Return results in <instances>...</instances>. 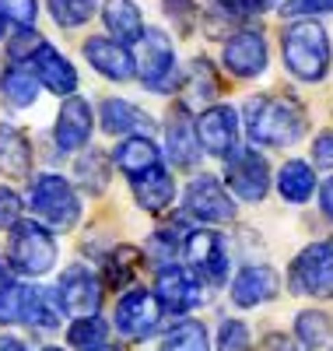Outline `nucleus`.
I'll list each match as a JSON object with an SVG mask.
<instances>
[{
	"instance_id": "1",
	"label": "nucleus",
	"mask_w": 333,
	"mask_h": 351,
	"mask_svg": "<svg viewBox=\"0 0 333 351\" xmlns=\"http://www.w3.org/2000/svg\"><path fill=\"white\" fill-rule=\"evenodd\" d=\"M246 116V134L253 144L267 148H288L301 134H306V112L291 99H274V95H253L242 109Z\"/></svg>"
},
{
	"instance_id": "2",
	"label": "nucleus",
	"mask_w": 333,
	"mask_h": 351,
	"mask_svg": "<svg viewBox=\"0 0 333 351\" xmlns=\"http://www.w3.org/2000/svg\"><path fill=\"white\" fill-rule=\"evenodd\" d=\"M281 53H284V67L298 81H323L330 71V39L326 28L319 21H295L284 28L281 36Z\"/></svg>"
},
{
	"instance_id": "3",
	"label": "nucleus",
	"mask_w": 333,
	"mask_h": 351,
	"mask_svg": "<svg viewBox=\"0 0 333 351\" xmlns=\"http://www.w3.org/2000/svg\"><path fill=\"white\" fill-rule=\"evenodd\" d=\"M28 208L36 211V221L49 232H71L81 221V197L71 180L56 172H39L28 186Z\"/></svg>"
},
{
	"instance_id": "4",
	"label": "nucleus",
	"mask_w": 333,
	"mask_h": 351,
	"mask_svg": "<svg viewBox=\"0 0 333 351\" xmlns=\"http://www.w3.org/2000/svg\"><path fill=\"white\" fill-rule=\"evenodd\" d=\"M60 246L53 239V232L39 225L36 218H21L11 228V243H8V263L11 271L21 278H42L56 267Z\"/></svg>"
},
{
	"instance_id": "5",
	"label": "nucleus",
	"mask_w": 333,
	"mask_h": 351,
	"mask_svg": "<svg viewBox=\"0 0 333 351\" xmlns=\"http://www.w3.org/2000/svg\"><path fill=\"white\" fill-rule=\"evenodd\" d=\"M134 74L151 88V92H172L175 84V49L162 28H144L137 39V60Z\"/></svg>"
},
{
	"instance_id": "6",
	"label": "nucleus",
	"mask_w": 333,
	"mask_h": 351,
	"mask_svg": "<svg viewBox=\"0 0 333 351\" xmlns=\"http://www.w3.org/2000/svg\"><path fill=\"white\" fill-rule=\"evenodd\" d=\"M288 288L295 295L333 299V243H312L301 250L291 263Z\"/></svg>"
},
{
	"instance_id": "7",
	"label": "nucleus",
	"mask_w": 333,
	"mask_h": 351,
	"mask_svg": "<svg viewBox=\"0 0 333 351\" xmlns=\"http://www.w3.org/2000/svg\"><path fill=\"white\" fill-rule=\"evenodd\" d=\"M183 253L190 271L197 274V281L204 285H225L228 281V246L225 236L214 228H197L183 236Z\"/></svg>"
},
{
	"instance_id": "8",
	"label": "nucleus",
	"mask_w": 333,
	"mask_h": 351,
	"mask_svg": "<svg viewBox=\"0 0 333 351\" xmlns=\"http://www.w3.org/2000/svg\"><path fill=\"white\" fill-rule=\"evenodd\" d=\"M56 302L67 316L74 319H84V316H95L99 306H102V281L95 278L92 267H84V263H74L60 274L56 281Z\"/></svg>"
},
{
	"instance_id": "9",
	"label": "nucleus",
	"mask_w": 333,
	"mask_h": 351,
	"mask_svg": "<svg viewBox=\"0 0 333 351\" xmlns=\"http://www.w3.org/2000/svg\"><path fill=\"white\" fill-rule=\"evenodd\" d=\"M162 324V306L155 299V291L147 288H130L123 299L116 302V330L127 341H144L158 330Z\"/></svg>"
},
{
	"instance_id": "10",
	"label": "nucleus",
	"mask_w": 333,
	"mask_h": 351,
	"mask_svg": "<svg viewBox=\"0 0 333 351\" xmlns=\"http://www.w3.org/2000/svg\"><path fill=\"white\" fill-rule=\"evenodd\" d=\"M193 134H197V144L214 155V158H232L238 148V112L232 106H210L200 112V120L193 123Z\"/></svg>"
},
{
	"instance_id": "11",
	"label": "nucleus",
	"mask_w": 333,
	"mask_h": 351,
	"mask_svg": "<svg viewBox=\"0 0 333 351\" xmlns=\"http://www.w3.org/2000/svg\"><path fill=\"white\" fill-rule=\"evenodd\" d=\"M186 215L207 225H221L235 218V200L228 197V190L221 186V180L200 172L197 180L186 186Z\"/></svg>"
},
{
	"instance_id": "12",
	"label": "nucleus",
	"mask_w": 333,
	"mask_h": 351,
	"mask_svg": "<svg viewBox=\"0 0 333 351\" xmlns=\"http://www.w3.org/2000/svg\"><path fill=\"white\" fill-rule=\"evenodd\" d=\"M155 299L158 306H165L169 313H190L204 302V285L197 281V274L190 267H179V263H169V267L158 271L155 281Z\"/></svg>"
},
{
	"instance_id": "13",
	"label": "nucleus",
	"mask_w": 333,
	"mask_h": 351,
	"mask_svg": "<svg viewBox=\"0 0 333 351\" xmlns=\"http://www.w3.org/2000/svg\"><path fill=\"white\" fill-rule=\"evenodd\" d=\"M225 180L228 186L235 190V197L242 200H263L267 190H270V169H267V158L256 155V152H235L232 158H225Z\"/></svg>"
},
{
	"instance_id": "14",
	"label": "nucleus",
	"mask_w": 333,
	"mask_h": 351,
	"mask_svg": "<svg viewBox=\"0 0 333 351\" xmlns=\"http://www.w3.org/2000/svg\"><path fill=\"white\" fill-rule=\"evenodd\" d=\"M92 130H95V112H92V106H88V99H77V95L64 99V106H60V112H56V127H53L56 148L64 155H74L88 144Z\"/></svg>"
},
{
	"instance_id": "15",
	"label": "nucleus",
	"mask_w": 333,
	"mask_h": 351,
	"mask_svg": "<svg viewBox=\"0 0 333 351\" xmlns=\"http://www.w3.org/2000/svg\"><path fill=\"white\" fill-rule=\"evenodd\" d=\"M225 67L235 77H260L267 71V39H263V32L242 28V32L228 36V43H225Z\"/></svg>"
},
{
	"instance_id": "16",
	"label": "nucleus",
	"mask_w": 333,
	"mask_h": 351,
	"mask_svg": "<svg viewBox=\"0 0 333 351\" xmlns=\"http://www.w3.org/2000/svg\"><path fill=\"white\" fill-rule=\"evenodd\" d=\"M281 291V274L267 263H249L232 281V302L242 309H253L260 302H270Z\"/></svg>"
},
{
	"instance_id": "17",
	"label": "nucleus",
	"mask_w": 333,
	"mask_h": 351,
	"mask_svg": "<svg viewBox=\"0 0 333 351\" xmlns=\"http://www.w3.org/2000/svg\"><path fill=\"white\" fill-rule=\"evenodd\" d=\"M28 71L39 84H46L53 95H74L77 92V71L56 46L42 43V49L28 60Z\"/></svg>"
},
{
	"instance_id": "18",
	"label": "nucleus",
	"mask_w": 333,
	"mask_h": 351,
	"mask_svg": "<svg viewBox=\"0 0 333 351\" xmlns=\"http://www.w3.org/2000/svg\"><path fill=\"white\" fill-rule=\"evenodd\" d=\"M165 152H169V162L175 169H193L200 162V144H197V134H193V120L183 106L169 109V116H165Z\"/></svg>"
},
{
	"instance_id": "19",
	"label": "nucleus",
	"mask_w": 333,
	"mask_h": 351,
	"mask_svg": "<svg viewBox=\"0 0 333 351\" xmlns=\"http://www.w3.org/2000/svg\"><path fill=\"white\" fill-rule=\"evenodd\" d=\"M99 123L112 137H151L155 134V120L127 99H106L99 106Z\"/></svg>"
},
{
	"instance_id": "20",
	"label": "nucleus",
	"mask_w": 333,
	"mask_h": 351,
	"mask_svg": "<svg viewBox=\"0 0 333 351\" xmlns=\"http://www.w3.org/2000/svg\"><path fill=\"white\" fill-rule=\"evenodd\" d=\"M84 60L109 81H130L134 77V53L106 36H92L84 43Z\"/></svg>"
},
{
	"instance_id": "21",
	"label": "nucleus",
	"mask_w": 333,
	"mask_h": 351,
	"mask_svg": "<svg viewBox=\"0 0 333 351\" xmlns=\"http://www.w3.org/2000/svg\"><path fill=\"white\" fill-rule=\"evenodd\" d=\"M60 319H64V309H60L53 288H39V285H25L21 288L18 324H28L36 330H56Z\"/></svg>"
},
{
	"instance_id": "22",
	"label": "nucleus",
	"mask_w": 333,
	"mask_h": 351,
	"mask_svg": "<svg viewBox=\"0 0 333 351\" xmlns=\"http://www.w3.org/2000/svg\"><path fill=\"white\" fill-rule=\"evenodd\" d=\"M221 92V81L214 74V67H210V60H193L183 77H179V106H183L186 112L197 109V106H207V102H214Z\"/></svg>"
},
{
	"instance_id": "23",
	"label": "nucleus",
	"mask_w": 333,
	"mask_h": 351,
	"mask_svg": "<svg viewBox=\"0 0 333 351\" xmlns=\"http://www.w3.org/2000/svg\"><path fill=\"white\" fill-rule=\"evenodd\" d=\"M134 197L144 211L151 215H162L172 208V200H175V183H172V172L155 165V169H147L144 176H137L134 180Z\"/></svg>"
},
{
	"instance_id": "24",
	"label": "nucleus",
	"mask_w": 333,
	"mask_h": 351,
	"mask_svg": "<svg viewBox=\"0 0 333 351\" xmlns=\"http://www.w3.org/2000/svg\"><path fill=\"white\" fill-rule=\"evenodd\" d=\"M102 21L109 28L112 43L127 46V43H137L144 36V18H140V8L134 0H106L102 4Z\"/></svg>"
},
{
	"instance_id": "25",
	"label": "nucleus",
	"mask_w": 333,
	"mask_h": 351,
	"mask_svg": "<svg viewBox=\"0 0 333 351\" xmlns=\"http://www.w3.org/2000/svg\"><path fill=\"white\" fill-rule=\"evenodd\" d=\"M0 172L11 180H25L32 172V144L11 123H0Z\"/></svg>"
},
{
	"instance_id": "26",
	"label": "nucleus",
	"mask_w": 333,
	"mask_h": 351,
	"mask_svg": "<svg viewBox=\"0 0 333 351\" xmlns=\"http://www.w3.org/2000/svg\"><path fill=\"white\" fill-rule=\"evenodd\" d=\"M112 162L123 169L130 180H137V176H144L147 169L162 165V155H158V144L151 137H123L116 155H112Z\"/></svg>"
},
{
	"instance_id": "27",
	"label": "nucleus",
	"mask_w": 333,
	"mask_h": 351,
	"mask_svg": "<svg viewBox=\"0 0 333 351\" xmlns=\"http://www.w3.org/2000/svg\"><path fill=\"white\" fill-rule=\"evenodd\" d=\"M316 190V172L309 162H301V158H291L281 165L278 172V193L291 204H306Z\"/></svg>"
},
{
	"instance_id": "28",
	"label": "nucleus",
	"mask_w": 333,
	"mask_h": 351,
	"mask_svg": "<svg viewBox=\"0 0 333 351\" xmlns=\"http://www.w3.org/2000/svg\"><path fill=\"white\" fill-rule=\"evenodd\" d=\"M0 95L8 99L11 109H28L39 99V81L25 67H8L4 74H0Z\"/></svg>"
},
{
	"instance_id": "29",
	"label": "nucleus",
	"mask_w": 333,
	"mask_h": 351,
	"mask_svg": "<svg viewBox=\"0 0 333 351\" xmlns=\"http://www.w3.org/2000/svg\"><path fill=\"white\" fill-rule=\"evenodd\" d=\"M295 334H298V348L319 351L333 337V319L326 313H319V309H306V313H298V319H295Z\"/></svg>"
},
{
	"instance_id": "30",
	"label": "nucleus",
	"mask_w": 333,
	"mask_h": 351,
	"mask_svg": "<svg viewBox=\"0 0 333 351\" xmlns=\"http://www.w3.org/2000/svg\"><path fill=\"white\" fill-rule=\"evenodd\" d=\"M67 341L77 351H102V348H109V324H106L102 316L74 319L71 330H67Z\"/></svg>"
},
{
	"instance_id": "31",
	"label": "nucleus",
	"mask_w": 333,
	"mask_h": 351,
	"mask_svg": "<svg viewBox=\"0 0 333 351\" xmlns=\"http://www.w3.org/2000/svg\"><path fill=\"white\" fill-rule=\"evenodd\" d=\"M74 176H77V183H81L88 193H102V190L109 186V158H106V152L88 148V152L77 158Z\"/></svg>"
},
{
	"instance_id": "32",
	"label": "nucleus",
	"mask_w": 333,
	"mask_h": 351,
	"mask_svg": "<svg viewBox=\"0 0 333 351\" xmlns=\"http://www.w3.org/2000/svg\"><path fill=\"white\" fill-rule=\"evenodd\" d=\"M140 250H134V246H116L109 256H106V285H112V288H123V285H130L134 281V274H137V267H140Z\"/></svg>"
},
{
	"instance_id": "33",
	"label": "nucleus",
	"mask_w": 333,
	"mask_h": 351,
	"mask_svg": "<svg viewBox=\"0 0 333 351\" xmlns=\"http://www.w3.org/2000/svg\"><path fill=\"white\" fill-rule=\"evenodd\" d=\"M162 351H210V341H207L204 324H197V319H183V324H175L165 334Z\"/></svg>"
},
{
	"instance_id": "34",
	"label": "nucleus",
	"mask_w": 333,
	"mask_h": 351,
	"mask_svg": "<svg viewBox=\"0 0 333 351\" xmlns=\"http://www.w3.org/2000/svg\"><path fill=\"white\" fill-rule=\"evenodd\" d=\"M21 281L11 271L8 260H0V327L18 324V309H21Z\"/></svg>"
},
{
	"instance_id": "35",
	"label": "nucleus",
	"mask_w": 333,
	"mask_h": 351,
	"mask_svg": "<svg viewBox=\"0 0 333 351\" xmlns=\"http://www.w3.org/2000/svg\"><path fill=\"white\" fill-rule=\"evenodd\" d=\"M46 8L60 28H81L84 21H92L95 0H46Z\"/></svg>"
},
{
	"instance_id": "36",
	"label": "nucleus",
	"mask_w": 333,
	"mask_h": 351,
	"mask_svg": "<svg viewBox=\"0 0 333 351\" xmlns=\"http://www.w3.org/2000/svg\"><path fill=\"white\" fill-rule=\"evenodd\" d=\"M179 236H183V228L172 225V228H158L155 236H151V246H147V256L158 263V267H169V263H175V253H179Z\"/></svg>"
},
{
	"instance_id": "37",
	"label": "nucleus",
	"mask_w": 333,
	"mask_h": 351,
	"mask_svg": "<svg viewBox=\"0 0 333 351\" xmlns=\"http://www.w3.org/2000/svg\"><path fill=\"white\" fill-rule=\"evenodd\" d=\"M42 36L36 32V28H18V32L11 36V43H8V56H11V64L14 67H21V64H28L32 56L42 49Z\"/></svg>"
},
{
	"instance_id": "38",
	"label": "nucleus",
	"mask_w": 333,
	"mask_h": 351,
	"mask_svg": "<svg viewBox=\"0 0 333 351\" xmlns=\"http://www.w3.org/2000/svg\"><path fill=\"white\" fill-rule=\"evenodd\" d=\"M162 8H165V14L175 25L179 36H190L197 28V21H200V4L197 0H162Z\"/></svg>"
},
{
	"instance_id": "39",
	"label": "nucleus",
	"mask_w": 333,
	"mask_h": 351,
	"mask_svg": "<svg viewBox=\"0 0 333 351\" xmlns=\"http://www.w3.org/2000/svg\"><path fill=\"white\" fill-rule=\"evenodd\" d=\"M249 348H253L249 327L242 319H225L218 330V351H249Z\"/></svg>"
},
{
	"instance_id": "40",
	"label": "nucleus",
	"mask_w": 333,
	"mask_h": 351,
	"mask_svg": "<svg viewBox=\"0 0 333 351\" xmlns=\"http://www.w3.org/2000/svg\"><path fill=\"white\" fill-rule=\"evenodd\" d=\"M0 14L8 21H14L18 28H36L39 0H0Z\"/></svg>"
},
{
	"instance_id": "41",
	"label": "nucleus",
	"mask_w": 333,
	"mask_h": 351,
	"mask_svg": "<svg viewBox=\"0 0 333 351\" xmlns=\"http://www.w3.org/2000/svg\"><path fill=\"white\" fill-rule=\"evenodd\" d=\"M242 18H246V11L238 8V0H207V28H210V32L218 28V21L235 25Z\"/></svg>"
},
{
	"instance_id": "42",
	"label": "nucleus",
	"mask_w": 333,
	"mask_h": 351,
	"mask_svg": "<svg viewBox=\"0 0 333 351\" xmlns=\"http://www.w3.org/2000/svg\"><path fill=\"white\" fill-rule=\"evenodd\" d=\"M21 211H25V204H21L18 190L0 186V228H8V232H11V228L21 221Z\"/></svg>"
},
{
	"instance_id": "43",
	"label": "nucleus",
	"mask_w": 333,
	"mask_h": 351,
	"mask_svg": "<svg viewBox=\"0 0 333 351\" xmlns=\"http://www.w3.org/2000/svg\"><path fill=\"white\" fill-rule=\"evenodd\" d=\"M281 14L288 18H301V14H333V0H288L281 8Z\"/></svg>"
},
{
	"instance_id": "44",
	"label": "nucleus",
	"mask_w": 333,
	"mask_h": 351,
	"mask_svg": "<svg viewBox=\"0 0 333 351\" xmlns=\"http://www.w3.org/2000/svg\"><path fill=\"white\" fill-rule=\"evenodd\" d=\"M312 165L333 169V130H326V134L316 137V144H312Z\"/></svg>"
},
{
	"instance_id": "45",
	"label": "nucleus",
	"mask_w": 333,
	"mask_h": 351,
	"mask_svg": "<svg viewBox=\"0 0 333 351\" xmlns=\"http://www.w3.org/2000/svg\"><path fill=\"white\" fill-rule=\"evenodd\" d=\"M260 351H301V348H298V341L288 337V334H267V337L260 341Z\"/></svg>"
},
{
	"instance_id": "46",
	"label": "nucleus",
	"mask_w": 333,
	"mask_h": 351,
	"mask_svg": "<svg viewBox=\"0 0 333 351\" xmlns=\"http://www.w3.org/2000/svg\"><path fill=\"white\" fill-rule=\"evenodd\" d=\"M274 4H278V0H238L242 11H256V14H260V11H270Z\"/></svg>"
},
{
	"instance_id": "47",
	"label": "nucleus",
	"mask_w": 333,
	"mask_h": 351,
	"mask_svg": "<svg viewBox=\"0 0 333 351\" xmlns=\"http://www.w3.org/2000/svg\"><path fill=\"white\" fill-rule=\"evenodd\" d=\"M319 200H323V211L333 218V180H326V183H323V193H319Z\"/></svg>"
},
{
	"instance_id": "48",
	"label": "nucleus",
	"mask_w": 333,
	"mask_h": 351,
	"mask_svg": "<svg viewBox=\"0 0 333 351\" xmlns=\"http://www.w3.org/2000/svg\"><path fill=\"white\" fill-rule=\"evenodd\" d=\"M0 351H28L18 337H11V334H4V337H0Z\"/></svg>"
},
{
	"instance_id": "49",
	"label": "nucleus",
	"mask_w": 333,
	"mask_h": 351,
	"mask_svg": "<svg viewBox=\"0 0 333 351\" xmlns=\"http://www.w3.org/2000/svg\"><path fill=\"white\" fill-rule=\"evenodd\" d=\"M4 28H8V18H4V14H0V39H4Z\"/></svg>"
},
{
	"instance_id": "50",
	"label": "nucleus",
	"mask_w": 333,
	"mask_h": 351,
	"mask_svg": "<svg viewBox=\"0 0 333 351\" xmlns=\"http://www.w3.org/2000/svg\"><path fill=\"white\" fill-rule=\"evenodd\" d=\"M42 351H64V348H53V344H49V348H42Z\"/></svg>"
},
{
	"instance_id": "51",
	"label": "nucleus",
	"mask_w": 333,
	"mask_h": 351,
	"mask_svg": "<svg viewBox=\"0 0 333 351\" xmlns=\"http://www.w3.org/2000/svg\"><path fill=\"white\" fill-rule=\"evenodd\" d=\"M102 351H112V348H102Z\"/></svg>"
}]
</instances>
